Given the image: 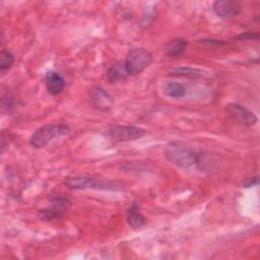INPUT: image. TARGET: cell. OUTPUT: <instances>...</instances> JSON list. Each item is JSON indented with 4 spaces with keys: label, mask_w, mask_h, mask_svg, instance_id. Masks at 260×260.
Returning a JSON list of instances; mask_svg holds the SVG:
<instances>
[{
    "label": "cell",
    "mask_w": 260,
    "mask_h": 260,
    "mask_svg": "<svg viewBox=\"0 0 260 260\" xmlns=\"http://www.w3.org/2000/svg\"><path fill=\"white\" fill-rule=\"evenodd\" d=\"M186 47H187L186 40H184L182 38L175 39L168 43V45L166 46V49H165V53L169 57H179L185 52Z\"/></svg>",
    "instance_id": "cell-13"
},
{
    "label": "cell",
    "mask_w": 260,
    "mask_h": 260,
    "mask_svg": "<svg viewBox=\"0 0 260 260\" xmlns=\"http://www.w3.org/2000/svg\"><path fill=\"white\" fill-rule=\"evenodd\" d=\"M152 61V55L146 49L134 48L126 56L124 64L129 75H138L146 69Z\"/></svg>",
    "instance_id": "cell-3"
},
{
    "label": "cell",
    "mask_w": 260,
    "mask_h": 260,
    "mask_svg": "<svg viewBox=\"0 0 260 260\" xmlns=\"http://www.w3.org/2000/svg\"><path fill=\"white\" fill-rule=\"evenodd\" d=\"M110 137L119 142L134 141L145 135V130L137 126L129 125H117L109 130Z\"/></svg>",
    "instance_id": "cell-4"
},
{
    "label": "cell",
    "mask_w": 260,
    "mask_h": 260,
    "mask_svg": "<svg viewBox=\"0 0 260 260\" xmlns=\"http://www.w3.org/2000/svg\"><path fill=\"white\" fill-rule=\"evenodd\" d=\"M170 75L173 76H179V77H188V78H200L205 76V71L199 68H193V67H176L172 68L169 71Z\"/></svg>",
    "instance_id": "cell-12"
},
{
    "label": "cell",
    "mask_w": 260,
    "mask_h": 260,
    "mask_svg": "<svg viewBox=\"0 0 260 260\" xmlns=\"http://www.w3.org/2000/svg\"><path fill=\"white\" fill-rule=\"evenodd\" d=\"M64 185L70 189L76 190H83V189H96L104 187L100 182L84 175H75V176H68L63 181Z\"/></svg>",
    "instance_id": "cell-8"
},
{
    "label": "cell",
    "mask_w": 260,
    "mask_h": 260,
    "mask_svg": "<svg viewBox=\"0 0 260 260\" xmlns=\"http://www.w3.org/2000/svg\"><path fill=\"white\" fill-rule=\"evenodd\" d=\"M235 40H240V41H247V40H258L259 39V34L258 32H244L239 36L234 37Z\"/></svg>",
    "instance_id": "cell-17"
},
{
    "label": "cell",
    "mask_w": 260,
    "mask_h": 260,
    "mask_svg": "<svg viewBox=\"0 0 260 260\" xmlns=\"http://www.w3.org/2000/svg\"><path fill=\"white\" fill-rule=\"evenodd\" d=\"M70 133V128L65 124H50L37 129L30 136L29 143L34 148H43L52 140L67 136Z\"/></svg>",
    "instance_id": "cell-2"
},
{
    "label": "cell",
    "mask_w": 260,
    "mask_h": 260,
    "mask_svg": "<svg viewBox=\"0 0 260 260\" xmlns=\"http://www.w3.org/2000/svg\"><path fill=\"white\" fill-rule=\"evenodd\" d=\"M62 211L60 208L56 206H52L51 208H45L39 211V216L43 220H57L62 217Z\"/></svg>",
    "instance_id": "cell-16"
},
{
    "label": "cell",
    "mask_w": 260,
    "mask_h": 260,
    "mask_svg": "<svg viewBox=\"0 0 260 260\" xmlns=\"http://www.w3.org/2000/svg\"><path fill=\"white\" fill-rule=\"evenodd\" d=\"M164 154L169 162L182 169L190 168L193 165L198 164L199 160L198 152H196L193 148L179 142L169 143L165 147Z\"/></svg>",
    "instance_id": "cell-1"
},
{
    "label": "cell",
    "mask_w": 260,
    "mask_h": 260,
    "mask_svg": "<svg viewBox=\"0 0 260 260\" xmlns=\"http://www.w3.org/2000/svg\"><path fill=\"white\" fill-rule=\"evenodd\" d=\"M165 90L169 96L174 99H181L186 95V88L179 82H169Z\"/></svg>",
    "instance_id": "cell-15"
},
{
    "label": "cell",
    "mask_w": 260,
    "mask_h": 260,
    "mask_svg": "<svg viewBox=\"0 0 260 260\" xmlns=\"http://www.w3.org/2000/svg\"><path fill=\"white\" fill-rule=\"evenodd\" d=\"M128 72L126 70L124 61H119L114 63L108 70L107 72V78L110 82L116 83V82H121L125 80L128 76Z\"/></svg>",
    "instance_id": "cell-10"
},
{
    "label": "cell",
    "mask_w": 260,
    "mask_h": 260,
    "mask_svg": "<svg viewBox=\"0 0 260 260\" xmlns=\"http://www.w3.org/2000/svg\"><path fill=\"white\" fill-rule=\"evenodd\" d=\"M258 182H259V180H258V176H255L254 178H252V179H250L244 186H245V188H249V187H253V186H255V185H257L258 184Z\"/></svg>",
    "instance_id": "cell-18"
},
{
    "label": "cell",
    "mask_w": 260,
    "mask_h": 260,
    "mask_svg": "<svg viewBox=\"0 0 260 260\" xmlns=\"http://www.w3.org/2000/svg\"><path fill=\"white\" fill-rule=\"evenodd\" d=\"M14 63V56L11 52L7 50H2L0 53V73L3 76L6 72L9 71L11 66Z\"/></svg>",
    "instance_id": "cell-14"
},
{
    "label": "cell",
    "mask_w": 260,
    "mask_h": 260,
    "mask_svg": "<svg viewBox=\"0 0 260 260\" xmlns=\"http://www.w3.org/2000/svg\"><path fill=\"white\" fill-rule=\"evenodd\" d=\"M225 111L232 119H234L238 124L242 126L251 127L254 126L258 121V118L253 112H251L250 110H248L240 104H229L226 105Z\"/></svg>",
    "instance_id": "cell-5"
},
{
    "label": "cell",
    "mask_w": 260,
    "mask_h": 260,
    "mask_svg": "<svg viewBox=\"0 0 260 260\" xmlns=\"http://www.w3.org/2000/svg\"><path fill=\"white\" fill-rule=\"evenodd\" d=\"M126 218L128 224L133 229H140L145 224V217L139 211V207L135 202L127 210Z\"/></svg>",
    "instance_id": "cell-11"
},
{
    "label": "cell",
    "mask_w": 260,
    "mask_h": 260,
    "mask_svg": "<svg viewBox=\"0 0 260 260\" xmlns=\"http://www.w3.org/2000/svg\"><path fill=\"white\" fill-rule=\"evenodd\" d=\"M214 13L221 18H234L238 16L242 10V6L235 0H216L212 4Z\"/></svg>",
    "instance_id": "cell-7"
},
{
    "label": "cell",
    "mask_w": 260,
    "mask_h": 260,
    "mask_svg": "<svg viewBox=\"0 0 260 260\" xmlns=\"http://www.w3.org/2000/svg\"><path fill=\"white\" fill-rule=\"evenodd\" d=\"M45 80H46L47 90L52 95H58L64 89L65 80L58 72H55V71L47 72Z\"/></svg>",
    "instance_id": "cell-9"
},
{
    "label": "cell",
    "mask_w": 260,
    "mask_h": 260,
    "mask_svg": "<svg viewBox=\"0 0 260 260\" xmlns=\"http://www.w3.org/2000/svg\"><path fill=\"white\" fill-rule=\"evenodd\" d=\"M89 101L94 109L99 111H109L114 105L113 96L106 91L103 87L94 86L91 87L88 91Z\"/></svg>",
    "instance_id": "cell-6"
}]
</instances>
